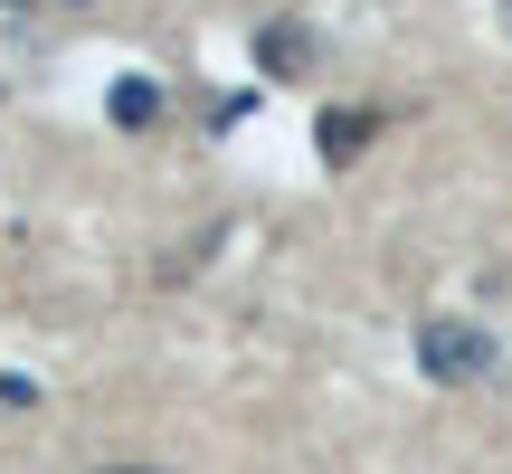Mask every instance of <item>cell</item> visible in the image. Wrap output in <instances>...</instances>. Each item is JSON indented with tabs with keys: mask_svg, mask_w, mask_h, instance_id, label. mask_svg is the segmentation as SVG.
I'll return each mask as SVG.
<instances>
[{
	"mask_svg": "<svg viewBox=\"0 0 512 474\" xmlns=\"http://www.w3.org/2000/svg\"><path fill=\"white\" fill-rule=\"evenodd\" d=\"M418 370H427V380H446V389L484 380V370H494V332H484V323H456V313H437V323H418Z\"/></svg>",
	"mask_w": 512,
	"mask_h": 474,
	"instance_id": "cell-1",
	"label": "cell"
},
{
	"mask_svg": "<svg viewBox=\"0 0 512 474\" xmlns=\"http://www.w3.org/2000/svg\"><path fill=\"white\" fill-rule=\"evenodd\" d=\"M256 67H266V76H313V29H294V19H275V29L256 38Z\"/></svg>",
	"mask_w": 512,
	"mask_h": 474,
	"instance_id": "cell-2",
	"label": "cell"
},
{
	"mask_svg": "<svg viewBox=\"0 0 512 474\" xmlns=\"http://www.w3.org/2000/svg\"><path fill=\"white\" fill-rule=\"evenodd\" d=\"M152 114H162V86H143V76H124V86H114V124H133V133H143Z\"/></svg>",
	"mask_w": 512,
	"mask_h": 474,
	"instance_id": "cell-3",
	"label": "cell"
},
{
	"mask_svg": "<svg viewBox=\"0 0 512 474\" xmlns=\"http://www.w3.org/2000/svg\"><path fill=\"white\" fill-rule=\"evenodd\" d=\"M370 143V114H323V162H351Z\"/></svg>",
	"mask_w": 512,
	"mask_h": 474,
	"instance_id": "cell-4",
	"label": "cell"
},
{
	"mask_svg": "<svg viewBox=\"0 0 512 474\" xmlns=\"http://www.w3.org/2000/svg\"><path fill=\"white\" fill-rule=\"evenodd\" d=\"M105 474H152V465H105Z\"/></svg>",
	"mask_w": 512,
	"mask_h": 474,
	"instance_id": "cell-5",
	"label": "cell"
},
{
	"mask_svg": "<svg viewBox=\"0 0 512 474\" xmlns=\"http://www.w3.org/2000/svg\"><path fill=\"white\" fill-rule=\"evenodd\" d=\"M503 29H512V0H503Z\"/></svg>",
	"mask_w": 512,
	"mask_h": 474,
	"instance_id": "cell-6",
	"label": "cell"
}]
</instances>
